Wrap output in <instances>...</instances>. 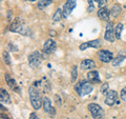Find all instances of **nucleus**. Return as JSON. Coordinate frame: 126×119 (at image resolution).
Segmentation results:
<instances>
[{"label":"nucleus","mask_w":126,"mask_h":119,"mask_svg":"<svg viewBox=\"0 0 126 119\" xmlns=\"http://www.w3.org/2000/svg\"><path fill=\"white\" fill-rule=\"evenodd\" d=\"M10 31L14 32V33H18L23 36H31L32 35V30L29 26H26L24 20L20 18H16L15 20L11 23L10 25Z\"/></svg>","instance_id":"f257e3e1"},{"label":"nucleus","mask_w":126,"mask_h":119,"mask_svg":"<svg viewBox=\"0 0 126 119\" xmlns=\"http://www.w3.org/2000/svg\"><path fill=\"white\" fill-rule=\"evenodd\" d=\"M30 99H31V103L33 105V108L35 110H39L43 105V100L41 98V95L39 90L35 85L30 86Z\"/></svg>","instance_id":"f03ea898"},{"label":"nucleus","mask_w":126,"mask_h":119,"mask_svg":"<svg viewBox=\"0 0 126 119\" xmlns=\"http://www.w3.org/2000/svg\"><path fill=\"white\" fill-rule=\"evenodd\" d=\"M77 93L79 96H85V95H88L89 93H92V91L94 90V85L92 82L89 81H82L76 86Z\"/></svg>","instance_id":"7ed1b4c3"},{"label":"nucleus","mask_w":126,"mask_h":119,"mask_svg":"<svg viewBox=\"0 0 126 119\" xmlns=\"http://www.w3.org/2000/svg\"><path fill=\"white\" fill-rule=\"evenodd\" d=\"M88 110H89V112H90V114H92L94 119H104L105 112L99 104L89 103L88 104Z\"/></svg>","instance_id":"20e7f679"},{"label":"nucleus","mask_w":126,"mask_h":119,"mask_svg":"<svg viewBox=\"0 0 126 119\" xmlns=\"http://www.w3.org/2000/svg\"><path fill=\"white\" fill-rule=\"evenodd\" d=\"M42 59H43V56L41 55L40 52H38V51H35V52H33L32 54L29 55V63L33 69H36V67H38L41 64Z\"/></svg>","instance_id":"39448f33"},{"label":"nucleus","mask_w":126,"mask_h":119,"mask_svg":"<svg viewBox=\"0 0 126 119\" xmlns=\"http://www.w3.org/2000/svg\"><path fill=\"white\" fill-rule=\"evenodd\" d=\"M104 39L108 42H115L116 40V34H115V26H113L112 21H108L107 25H106L105 34H104Z\"/></svg>","instance_id":"423d86ee"},{"label":"nucleus","mask_w":126,"mask_h":119,"mask_svg":"<svg viewBox=\"0 0 126 119\" xmlns=\"http://www.w3.org/2000/svg\"><path fill=\"white\" fill-rule=\"evenodd\" d=\"M77 5V0H66L65 4L63 5V18H67L68 16L72 14V12L75 10Z\"/></svg>","instance_id":"0eeeda50"},{"label":"nucleus","mask_w":126,"mask_h":119,"mask_svg":"<svg viewBox=\"0 0 126 119\" xmlns=\"http://www.w3.org/2000/svg\"><path fill=\"white\" fill-rule=\"evenodd\" d=\"M101 45H102V42H101L100 39H94V40H90L87 42L81 43L80 46H79V49H80V51H85L86 49H88V47L99 49V47H101Z\"/></svg>","instance_id":"6e6552de"},{"label":"nucleus","mask_w":126,"mask_h":119,"mask_svg":"<svg viewBox=\"0 0 126 119\" xmlns=\"http://www.w3.org/2000/svg\"><path fill=\"white\" fill-rule=\"evenodd\" d=\"M43 110H44L45 113L48 114L50 117H55V115H56V110H55V108L52 105L50 99L47 97L43 99Z\"/></svg>","instance_id":"1a4fd4ad"},{"label":"nucleus","mask_w":126,"mask_h":119,"mask_svg":"<svg viewBox=\"0 0 126 119\" xmlns=\"http://www.w3.org/2000/svg\"><path fill=\"white\" fill-rule=\"evenodd\" d=\"M98 55H99V58L102 62L109 63L113 60V54L108 50H101L99 51Z\"/></svg>","instance_id":"9d476101"},{"label":"nucleus","mask_w":126,"mask_h":119,"mask_svg":"<svg viewBox=\"0 0 126 119\" xmlns=\"http://www.w3.org/2000/svg\"><path fill=\"white\" fill-rule=\"evenodd\" d=\"M5 81H6V84L9 85L14 92L18 93V94H21V89L19 88V85L17 84L16 80L11 76L10 74H5Z\"/></svg>","instance_id":"9b49d317"},{"label":"nucleus","mask_w":126,"mask_h":119,"mask_svg":"<svg viewBox=\"0 0 126 119\" xmlns=\"http://www.w3.org/2000/svg\"><path fill=\"white\" fill-rule=\"evenodd\" d=\"M118 101V93L116 91H108L107 94H106V98H105V103L112 106L113 104H116Z\"/></svg>","instance_id":"f8f14e48"},{"label":"nucleus","mask_w":126,"mask_h":119,"mask_svg":"<svg viewBox=\"0 0 126 119\" xmlns=\"http://www.w3.org/2000/svg\"><path fill=\"white\" fill-rule=\"evenodd\" d=\"M56 47H57V43L53 39H47L44 43V45H43V51L46 54H52L55 52Z\"/></svg>","instance_id":"ddd939ff"},{"label":"nucleus","mask_w":126,"mask_h":119,"mask_svg":"<svg viewBox=\"0 0 126 119\" xmlns=\"http://www.w3.org/2000/svg\"><path fill=\"white\" fill-rule=\"evenodd\" d=\"M110 15H111V11H110L108 7H101V9L98 11V17H99L101 20L103 21H109Z\"/></svg>","instance_id":"4468645a"},{"label":"nucleus","mask_w":126,"mask_h":119,"mask_svg":"<svg viewBox=\"0 0 126 119\" xmlns=\"http://www.w3.org/2000/svg\"><path fill=\"white\" fill-rule=\"evenodd\" d=\"M87 79H88V81L92 82V83H100L101 82L98 71H90V72H88Z\"/></svg>","instance_id":"2eb2a0df"},{"label":"nucleus","mask_w":126,"mask_h":119,"mask_svg":"<svg viewBox=\"0 0 126 119\" xmlns=\"http://www.w3.org/2000/svg\"><path fill=\"white\" fill-rule=\"evenodd\" d=\"M80 66L82 70H92L94 67H96V62L92 60V59H84V60L81 62Z\"/></svg>","instance_id":"dca6fc26"},{"label":"nucleus","mask_w":126,"mask_h":119,"mask_svg":"<svg viewBox=\"0 0 126 119\" xmlns=\"http://www.w3.org/2000/svg\"><path fill=\"white\" fill-rule=\"evenodd\" d=\"M125 59H126V53H125V52H121V53L117 56V58H115V59H113V60L111 61V63H112L113 66H119L121 63L125 60Z\"/></svg>","instance_id":"f3484780"},{"label":"nucleus","mask_w":126,"mask_h":119,"mask_svg":"<svg viewBox=\"0 0 126 119\" xmlns=\"http://www.w3.org/2000/svg\"><path fill=\"white\" fill-rule=\"evenodd\" d=\"M0 100H1V102L3 103H11V97H10V95L9 93L6 92V91L4 89H1V91H0Z\"/></svg>","instance_id":"a211bd4d"},{"label":"nucleus","mask_w":126,"mask_h":119,"mask_svg":"<svg viewBox=\"0 0 126 119\" xmlns=\"http://www.w3.org/2000/svg\"><path fill=\"white\" fill-rule=\"evenodd\" d=\"M111 15L113 17H118L121 13H122V6L120 4H115L112 7H111Z\"/></svg>","instance_id":"6ab92c4d"},{"label":"nucleus","mask_w":126,"mask_h":119,"mask_svg":"<svg viewBox=\"0 0 126 119\" xmlns=\"http://www.w3.org/2000/svg\"><path fill=\"white\" fill-rule=\"evenodd\" d=\"M62 18H63V12H62L61 7H59V9L55 12V14L53 16V20L55 22H58V21H60Z\"/></svg>","instance_id":"aec40b11"},{"label":"nucleus","mask_w":126,"mask_h":119,"mask_svg":"<svg viewBox=\"0 0 126 119\" xmlns=\"http://www.w3.org/2000/svg\"><path fill=\"white\" fill-rule=\"evenodd\" d=\"M77 78H78V66L74 65L72 69V72H70V81H72V83L76 82Z\"/></svg>","instance_id":"412c9836"},{"label":"nucleus","mask_w":126,"mask_h":119,"mask_svg":"<svg viewBox=\"0 0 126 119\" xmlns=\"http://www.w3.org/2000/svg\"><path fill=\"white\" fill-rule=\"evenodd\" d=\"M122 31H123V23L120 22V23H118L117 26L115 27V34H116V38L117 39H121Z\"/></svg>","instance_id":"4be33fe9"},{"label":"nucleus","mask_w":126,"mask_h":119,"mask_svg":"<svg viewBox=\"0 0 126 119\" xmlns=\"http://www.w3.org/2000/svg\"><path fill=\"white\" fill-rule=\"evenodd\" d=\"M54 0H40V1L38 2V7L40 10H43L45 9L46 6H48L49 4H52Z\"/></svg>","instance_id":"5701e85b"},{"label":"nucleus","mask_w":126,"mask_h":119,"mask_svg":"<svg viewBox=\"0 0 126 119\" xmlns=\"http://www.w3.org/2000/svg\"><path fill=\"white\" fill-rule=\"evenodd\" d=\"M3 61H4V63H5V64H7V65H11V64H12L10 54L7 53V52H4V53H3Z\"/></svg>","instance_id":"b1692460"},{"label":"nucleus","mask_w":126,"mask_h":119,"mask_svg":"<svg viewBox=\"0 0 126 119\" xmlns=\"http://www.w3.org/2000/svg\"><path fill=\"white\" fill-rule=\"evenodd\" d=\"M108 89H109L108 83H104V84H102V86H101V93L103 95H106V94H107V92L109 91Z\"/></svg>","instance_id":"393cba45"},{"label":"nucleus","mask_w":126,"mask_h":119,"mask_svg":"<svg viewBox=\"0 0 126 119\" xmlns=\"http://www.w3.org/2000/svg\"><path fill=\"white\" fill-rule=\"evenodd\" d=\"M94 1L97 2L98 5H99V7L101 9V7L106 6V2H107V0H94Z\"/></svg>","instance_id":"a878e982"},{"label":"nucleus","mask_w":126,"mask_h":119,"mask_svg":"<svg viewBox=\"0 0 126 119\" xmlns=\"http://www.w3.org/2000/svg\"><path fill=\"white\" fill-rule=\"evenodd\" d=\"M94 10V0H88V13H92Z\"/></svg>","instance_id":"bb28decb"},{"label":"nucleus","mask_w":126,"mask_h":119,"mask_svg":"<svg viewBox=\"0 0 126 119\" xmlns=\"http://www.w3.org/2000/svg\"><path fill=\"white\" fill-rule=\"evenodd\" d=\"M120 97H121V99L123 101H126V86L124 89H122L121 93H120Z\"/></svg>","instance_id":"cd10ccee"},{"label":"nucleus","mask_w":126,"mask_h":119,"mask_svg":"<svg viewBox=\"0 0 126 119\" xmlns=\"http://www.w3.org/2000/svg\"><path fill=\"white\" fill-rule=\"evenodd\" d=\"M7 20H9V21L13 20V12H12V11L7 12Z\"/></svg>","instance_id":"c85d7f7f"},{"label":"nucleus","mask_w":126,"mask_h":119,"mask_svg":"<svg viewBox=\"0 0 126 119\" xmlns=\"http://www.w3.org/2000/svg\"><path fill=\"white\" fill-rule=\"evenodd\" d=\"M30 119H39L38 116H37V114L36 113H32L30 115Z\"/></svg>","instance_id":"c756f323"},{"label":"nucleus","mask_w":126,"mask_h":119,"mask_svg":"<svg viewBox=\"0 0 126 119\" xmlns=\"http://www.w3.org/2000/svg\"><path fill=\"white\" fill-rule=\"evenodd\" d=\"M9 46H10V49H14V50H15V52H17V51H18V49H17V47H16L14 44H12V43H11V44H10Z\"/></svg>","instance_id":"7c9ffc66"},{"label":"nucleus","mask_w":126,"mask_h":119,"mask_svg":"<svg viewBox=\"0 0 126 119\" xmlns=\"http://www.w3.org/2000/svg\"><path fill=\"white\" fill-rule=\"evenodd\" d=\"M1 118H2V119H10V117H7L6 115H3V114L1 115Z\"/></svg>","instance_id":"2f4dec72"},{"label":"nucleus","mask_w":126,"mask_h":119,"mask_svg":"<svg viewBox=\"0 0 126 119\" xmlns=\"http://www.w3.org/2000/svg\"><path fill=\"white\" fill-rule=\"evenodd\" d=\"M56 35V32H54V31H50V36H55Z\"/></svg>","instance_id":"473e14b6"},{"label":"nucleus","mask_w":126,"mask_h":119,"mask_svg":"<svg viewBox=\"0 0 126 119\" xmlns=\"http://www.w3.org/2000/svg\"><path fill=\"white\" fill-rule=\"evenodd\" d=\"M1 110H2V111H6L5 108H3V104H1Z\"/></svg>","instance_id":"72a5a7b5"},{"label":"nucleus","mask_w":126,"mask_h":119,"mask_svg":"<svg viewBox=\"0 0 126 119\" xmlns=\"http://www.w3.org/2000/svg\"><path fill=\"white\" fill-rule=\"evenodd\" d=\"M30 1H36V0H30Z\"/></svg>","instance_id":"f704fd0d"}]
</instances>
